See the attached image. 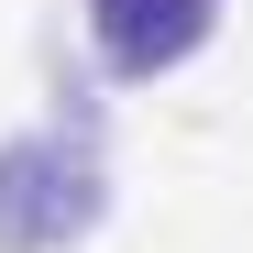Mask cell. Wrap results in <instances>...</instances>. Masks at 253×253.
I'll list each match as a JSON object with an SVG mask.
<instances>
[{"label":"cell","instance_id":"6da1fadb","mask_svg":"<svg viewBox=\"0 0 253 253\" xmlns=\"http://www.w3.org/2000/svg\"><path fill=\"white\" fill-rule=\"evenodd\" d=\"M209 33V0H99V44H110V66H176L187 44Z\"/></svg>","mask_w":253,"mask_h":253}]
</instances>
